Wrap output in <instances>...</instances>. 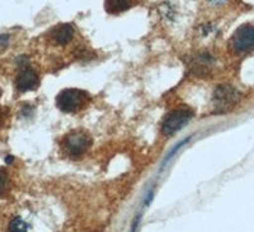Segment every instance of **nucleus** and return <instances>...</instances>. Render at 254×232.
Here are the masks:
<instances>
[{"label":"nucleus","instance_id":"f257e3e1","mask_svg":"<svg viewBox=\"0 0 254 232\" xmlns=\"http://www.w3.org/2000/svg\"><path fill=\"white\" fill-rule=\"evenodd\" d=\"M90 95L80 89H64L56 98V106L65 113H76L89 104Z\"/></svg>","mask_w":254,"mask_h":232},{"label":"nucleus","instance_id":"f03ea898","mask_svg":"<svg viewBox=\"0 0 254 232\" xmlns=\"http://www.w3.org/2000/svg\"><path fill=\"white\" fill-rule=\"evenodd\" d=\"M92 146V138L87 132L75 129L67 133L64 138L63 147L71 159H80Z\"/></svg>","mask_w":254,"mask_h":232},{"label":"nucleus","instance_id":"7ed1b4c3","mask_svg":"<svg viewBox=\"0 0 254 232\" xmlns=\"http://www.w3.org/2000/svg\"><path fill=\"white\" fill-rule=\"evenodd\" d=\"M192 117H193V111L187 108V107L173 109L172 112L165 116L164 120H163V133L167 136L174 135L179 129H182L192 119Z\"/></svg>","mask_w":254,"mask_h":232},{"label":"nucleus","instance_id":"20e7f679","mask_svg":"<svg viewBox=\"0 0 254 232\" xmlns=\"http://www.w3.org/2000/svg\"><path fill=\"white\" fill-rule=\"evenodd\" d=\"M239 93L230 85H220L215 89L212 95L215 113H225L234 108L235 104L239 102Z\"/></svg>","mask_w":254,"mask_h":232},{"label":"nucleus","instance_id":"39448f33","mask_svg":"<svg viewBox=\"0 0 254 232\" xmlns=\"http://www.w3.org/2000/svg\"><path fill=\"white\" fill-rule=\"evenodd\" d=\"M40 85V77L37 72L32 69L29 65H20V70L15 77V86L19 92H29L37 89Z\"/></svg>","mask_w":254,"mask_h":232},{"label":"nucleus","instance_id":"423d86ee","mask_svg":"<svg viewBox=\"0 0 254 232\" xmlns=\"http://www.w3.org/2000/svg\"><path fill=\"white\" fill-rule=\"evenodd\" d=\"M233 46L237 51H248L254 49V26L244 24L233 36Z\"/></svg>","mask_w":254,"mask_h":232},{"label":"nucleus","instance_id":"0eeeda50","mask_svg":"<svg viewBox=\"0 0 254 232\" xmlns=\"http://www.w3.org/2000/svg\"><path fill=\"white\" fill-rule=\"evenodd\" d=\"M72 36H74V28L70 24H58L51 31L52 40L55 41L58 45H60V46L69 43L71 41Z\"/></svg>","mask_w":254,"mask_h":232},{"label":"nucleus","instance_id":"6e6552de","mask_svg":"<svg viewBox=\"0 0 254 232\" xmlns=\"http://www.w3.org/2000/svg\"><path fill=\"white\" fill-rule=\"evenodd\" d=\"M132 0H104V8L110 14H120L130 8Z\"/></svg>","mask_w":254,"mask_h":232},{"label":"nucleus","instance_id":"1a4fd4ad","mask_svg":"<svg viewBox=\"0 0 254 232\" xmlns=\"http://www.w3.org/2000/svg\"><path fill=\"white\" fill-rule=\"evenodd\" d=\"M8 232H28V225L20 217H14L9 224Z\"/></svg>","mask_w":254,"mask_h":232},{"label":"nucleus","instance_id":"9d476101","mask_svg":"<svg viewBox=\"0 0 254 232\" xmlns=\"http://www.w3.org/2000/svg\"><path fill=\"white\" fill-rule=\"evenodd\" d=\"M9 188V176L5 169L0 168V195H3L4 193L8 190Z\"/></svg>","mask_w":254,"mask_h":232},{"label":"nucleus","instance_id":"9b49d317","mask_svg":"<svg viewBox=\"0 0 254 232\" xmlns=\"http://www.w3.org/2000/svg\"><path fill=\"white\" fill-rule=\"evenodd\" d=\"M0 117H1V108H0Z\"/></svg>","mask_w":254,"mask_h":232},{"label":"nucleus","instance_id":"f8f14e48","mask_svg":"<svg viewBox=\"0 0 254 232\" xmlns=\"http://www.w3.org/2000/svg\"><path fill=\"white\" fill-rule=\"evenodd\" d=\"M211 1H220V0H211Z\"/></svg>","mask_w":254,"mask_h":232}]
</instances>
